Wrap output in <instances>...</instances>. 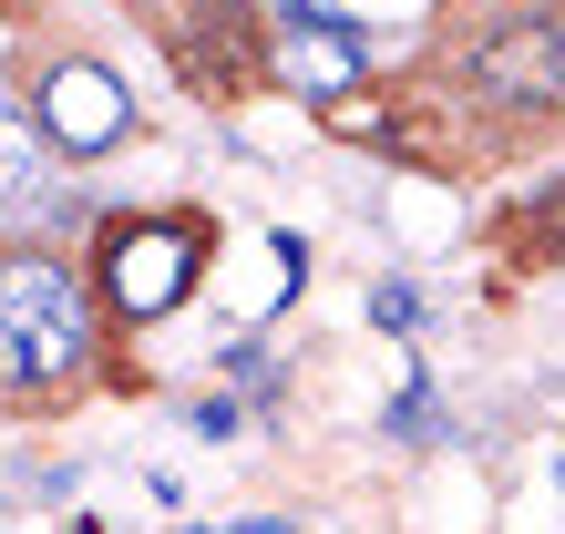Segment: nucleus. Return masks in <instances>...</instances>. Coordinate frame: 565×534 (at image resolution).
<instances>
[{"instance_id":"1","label":"nucleus","mask_w":565,"mask_h":534,"mask_svg":"<svg viewBox=\"0 0 565 534\" xmlns=\"http://www.w3.org/2000/svg\"><path fill=\"white\" fill-rule=\"evenodd\" d=\"M93 350V309L52 257H0V381L11 391H52L62 371H83Z\"/></svg>"},{"instance_id":"2","label":"nucleus","mask_w":565,"mask_h":534,"mask_svg":"<svg viewBox=\"0 0 565 534\" xmlns=\"http://www.w3.org/2000/svg\"><path fill=\"white\" fill-rule=\"evenodd\" d=\"M462 73L504 114H555L565 104V31L555 21H504V31H483V42L462 52Z\"/></svg>"},{"instance_id":"3","label":"nucleus","mask_w":565,"mask_h":534,"mask_svg":"<svg viewBox=\"0 0 565 534\" xmlns=\"http://www.w3.org/2000/svg\"><path fill=\"white\" fill-rule=\"evenodd\" d=\"M104 288H114V309L124 319H154V309H175V298L195 288V226L175 216H124L114 237H104Z\"/></svg>"},{"instance_id":"4","label":"nucleus","mask_w":565,"mask_h":534,"mask_svg":"<svg viewBox=\"0 0 565 534\" xmlns=\"http://www.w3.org/2000/svg\"><path fill=\"white\" fill-rule=\"evenodd\" d=\"M31 114H42V145L52 154H104V145H124L135 134V93H124L104 62H52L42 73V93H31Z\"/></svg>"},{"instance_id":"5","label":"nucleus","mask_w":565,"mask_h":534,"mask_svg":"<svg viewBox=\"0 0 565 534\" xmlns=\"http://www.w3.org/2000/svg\"><path fill=\"white\" fill-rule=\"evenodd\" d=\"M278 83L298 93H350L360 83V31L319 11H278Z\"/></svg>"},{"instance_id":"6","label":"nucleus","mask_w":565,"mask_h":534,"mask_svg":"<svg viewBox=\"0 0 565 534\" xmlns=\"http://www.w3.org/2000/svg\"><path fill=\"white\" fill-rule=\"evenodd\" d=\"M11 195H31V134L0 124V206H11Z\"/></svg>"}]
</instances>
